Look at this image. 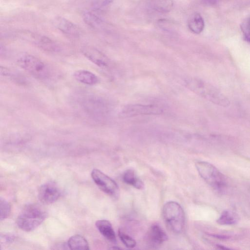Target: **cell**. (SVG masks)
Segmentation results:
<instances>
[{
  "label": "cell",
  "instance_id": "obj_1",
  "mask_svg": "<svg viewBox=\"0 0 250 250\" xmlns=\"http://www.w3.org/2000/svg\"><path fill=\"white\" fill-rule=\"evenodd\" d=\"M185 82L188 88L213 104L225 107L229 104L228 98L212 85L195 78H189Z\"/></svg>",
  "mask_w": 250,
  "mask_h": 250
},
{
  "label": "cell",
  "instance_id": "obj_2",
  "mask_svg": "<svg viewBox=\"0 0 250 250\" xmlns=\"http://www.w3.org/2000/svg\"><path fill=\"white\" fill-rule=\"evenodd\" d=\"M46 212L39 205L29 204L22 209L16 220L22 230L31 231L38 228L46 218Z\"/></svg>",
  "mask_w": 250,
  "mask_h": 250
},
{
  "label": "cell",
  "instance_id": "obj_3",
  "mask_svg": "<svg viewBox=\"0 0 250 250\" xmlns=\"http://www.w3.org/2000/svg\"><path fill=\"white\" fill-rule=\"evenodd\" d=\"M164 220L169 229L175 233H181L185 225V214L181 205L174 201L166 203L163 208Z\"/></svg>",
  "mask_w": 250,
  "mask_h": 250
},
{
  "label": "cell",
  "instance_id": "obj_4",
  "mask_svg": "<svg viewBox=\"0 0 250 250\" xmlns=\"http://www.w3.org/2000/svg\"><path fill=\"white\" fill-rule=\"evenodd\" d=\"M17 62L21 68L38 79L45 80L50 76L47 65L33 55H23L18 59Z\"/></svg>",
  "mask_w": 250,
  "mask_h": 250
},
{
  "label": "cell",
  "instance_id": "obj_5",
  "mask_svg": "<svg viewBox=\"0 0 250 250\" xmlns=\"http://www.w3.org/2000/svg\"><path fill=\"white\" fill-rule=\"evenodd\" d=\"M196 169L202 178L211 187L221 190L226 186L225 176L213 165L205 161L195 164Z\"/></svg>",
  "mask_w": 250,
  "mask_h": 250
},
{
  "label": "cell",
  "instance_id": "obj_6",
  "mask_svg": "<svg viewBox=\"0 0 250 250\" xmlns=\"http://www.w3.org/2000/svg\"><path fill=\"white\" fill-rule=\"evenodd\" d=\"M91 175L94 182L103 191L114 198L119 196V187L112 179L97 169H94Z\"/></svg>",
  "mask_w": 250,
  "mask_h": 250
},
{
  "label": "cell",
  "instance_id": "obj_7",
  "mask_svg": "<svg viewBox=\"0 0 250 250\" xmlns=\"http://www.w3.org/2000/svg\"><path fill=\"white\" fill-rule=\"evenodd\" d=\"M163 112V109L156 104H129L121 111L123 117H129L138 115H157Z\"/></svg>",
  "mask_w": 250,
  "mask_h": 250
},
{
  "label": "cell",
  "instance_id": "obj_8",
  "mask_svg": "<svg viewBox=\"0 0 250 250\" xmlns=\"http://www.w3.org/2000/svg\"><path fill=\"white\" fill-rule=\"evenodd\" d=\"M61 195V190L53 182L42 185L38 191V198L43 204L49 205L55 202Z\"/></svg>",
  "mask_w": 250,
  "mask_h": 250
},
{
  "label": "cell",
  "instance_id": "obj_9",
  "mask_svg": "<svg viewBox=\"0 0 250 250\" xmlns=\"http://www.w3.org/2000/svg\"><path fill=\"white\" fill-rule=\"evenodd\" d=\"M22 33L23 34L22 35L44 51L57 52L60 50V46L54 41L47 37L27 31Z\"/></svg>",
  "mask_w": 250,
  "mask_h": 250
},
{
  "label": "cell",
  "instance_id": "obj_10",
  "mask_svg": "<svg viewBox=\"0 0 250 250\" xmlns=\"http://www.w3.org/2000/svg\"><path fill=\"white\" fill-rule=\"evenodd\" d=\"M167 239L166 232L158 224L152 225L146 233V242L154 248L159 246Z\"/></svg>",
  "mask_w": 250,
  "mask_h": 250
},
{
  "label": "cell",
  "instance_id": "obj_11",
  "mask_svg": "<svg viewBox=\"0 0 250 250\" xmlns=\"http://www.w3.org/2000/svg\"><path fill=\"white\" fill-rule=\"evenodd\" d=\"M83 55L90 61L102 68L107 67L108 58L100 51L90 46H84L82 49Z\"/></svg>",
  "mask_w": 250,
  "mask_h": 250
},
{
  "label": "cell",
  "instance_id": "obj_12",
  "mask_svg": "<svg viewBox=\"0 0 250 250\" xmlns=\"http://www.w3.org/2000/svg\"><path fill=\"white\" fill-rule=\"evenodd\" d=\"M54 23L56 27L64 34L76 37L80 34V30L76 25L69 20L58 17L55 18Z\"/></svg>",
  "mask_w": 250,
  "mask_h": 250
},
{
  "label": "cell",
  "instance_id": "obj_13",
  "mask_svg": "<svg viewBox=\"0 0 250 250\" xmlns=\"http://www.w3.org/2000/svg\"><path fill=\"white\" fill-rule=\"evenodd\" d=\"M95 225L101 234L106 239L113 243L116 242L115 232L109 221L99 220L96 222Z\"/></svg>",
  "mask_w": 250,
  "mask_h": 250
},
{
  "label": "cell",
  "instance_id": "obj_14",
  "mask_svg": "<svg viewBox=\"0 0 250 250\" xmlns=\"http://www.w3.org/2000/svg\"><path fill=\"white\" fill-rule=\"evenodd\" d=\"M75 79L82 83L93 85L99 82L97 76L91 71L86 70H78L73 74Z\"/></svg>",
  "mask_w": 250,
  "mask_h": 250
},
{
  "label": "cell",
  "instance_id": "obj_15",
  "mask_svg": "<svg viewBox=\"0 0 250 250\" xmlns=\"http://www.w3.org/2000/svg\"><path fill=\"white\" fill-rule=\"evenodd\" d=\"M188 24L189 30L195 34L201 33L205 27L204 19L198 13H194L190 16Z\"/></svg>",
  "mask_w": 250,
  "mask_h": 250
},
{
  "label": "cell",
  "instance_id": "obj_16",
  "mask_svg": "<svg viewBox=\"0 0 250 250\" xmlns=\"http://www.w3.org/2000/svg\"><path fill=\"white\" fill-rule=\"evenodd\" d=\"M83 18L84 22L94 29H99L103 24V20L96 12L86 10L83 13Z\"/></svg>",
  "mask_w": 250,
  "mask_h": 250
},
{
  "label": "cell",
  "instance_id": "obj_17",
  "mask_svg": "<svg viewBox=\"0 0 250 250\" xmlns=\"http://www.w3.org/2000/svg\"><path fill=\"white\" fill-rule=\"evenodd\" d=\"M67 246L71 250H88V242L84 237L79 234L71 236L68 240Z\"/></svg>",
  "mask_w": 250,
  "mask_h": 250
},
{
  "label": "cell",
  "instance_id": "obj_18",
  "mask_svg": "<svg viewBox=\"0 0 250 250\" xmlns=\"http://www.w3.org/2000/svg\"><path fill=\"white\" fill-rule=\"evenodd\" d=\"M123 179L125 183L137 189H143L144 187V183L137 177L132 169L126 170L124 173Z\"/></svg>",
  "mask_w": 250,
  "mask_h": 250
},
{
  "label": "cell",
  "instance_id": "obj_19",
  "mask_svg": "<svg viewBox=\"0 0 250 250\" xmlns=\"http://www.w3.org/2000/svg\"><path fill=\"white\" fill-rule=\"evenodd\" d=\"M153 9L160 13H167L171 11L173 6L172 0H152Z\"/></svg>",
  "mask_w": 250,
  "mask_h": 250
},
{
  "label": "cell",
  "instance_id": "obj_20",
  "mask_svg": "<svg viewBox=\"0 0 250 250\" xmlns=\"http://www.w3.org/2000/svg\"><path fill=\"white\" fill-rule=\"evenodd\" d=\"M237 215L232 211L226 210L222 212L217 222L220 225H233L237 222Z\"/></svg>",
  "mask_w": 250,
  "mask_h": 250
},
{
  "label": "cell",
  "instance_id": "obj_21",
  "mask_svg": "<svg viewBox=\"0 0 250 250\" xmlns=\"http://www.w3.org/2000/svg\"><path fill=\"white\" fill-rule=\"evenodd\" d=\"M113 0H87L89 10L99 12L104 10L113 2Z\"/></svg>",
  "mask_w": 250,
  "mask_h": 250
},
{
  "label": "cell",
  "instance_id": "obj_22",
  "mask_svg": "<svg viewBox=\"0 0 250 250\" xmlns=\"http://www.w3.org/2000/svg\"><path fill=\"white\" fill-rule=\"evenodd\" d=\"M118 235L121 241L126 247L133 248L135 247L136 244L135 240L126 234L121 229L118 230Z\"/></svg>",
  "mask_w": 250,
  "mask_h": 250
},
{
  "label": "cell",
  "instance_id": "obj_23",
  "mask_svg": "<svg viewBox=\"0 0 250 250\" xmlns=\"http://www.w3.org/2000/svg\"><path fill=\"white\" fill-rule=\"evenodd\" d=\"M0 220L2 221L7 218L11 212V205L4 199L0 198Z\"/></svg>",
  "mask_w": 250,
  "mask_h": 250
},
{
  "label": "cell",
  "instance_id": "obj_24",
  "mask_svg": "<svg viewBox=\"0 0 250 250\" xmlns=\"http://www.w3.org/2000/svg\"><path fill=\"white\" fill-rule=\"evenodd\" d=\"M240 27L245 40L250 43V17L245 20Z\"/></svg>",
  "mask_w": 250,
  "mask_h": 250
},
{
  "label": "cell",
  "instance_id": "obj_25",
  "mask_svg": "<svg viewBox=\"0 0 250 250\" xmlns=\"http://www.w3.org/2000/svg\"><path fill=\"white\" fill-rule=\"evenodd\" d=\"M159 26L166 31H171L173 26V23L167 19H160L158 21Z\"/></svg>",
  "mask_w": 250,
  "mask_h": 250
},
{
  "label": "cell",
  "instance_id": "obj_26",
  "mask_svg": "<svg viewBox=\"0 0 250 250\" xmlns=\"http://www.w3.org/2000/svg\"><path fill=\"white\" fill-rule=\"evenodd\" d=\"M215 0V1H217V0Z\"/></svg>",
  "mask_w": 250,
  "mask_h": 250
}]
</instances>
